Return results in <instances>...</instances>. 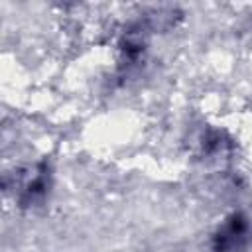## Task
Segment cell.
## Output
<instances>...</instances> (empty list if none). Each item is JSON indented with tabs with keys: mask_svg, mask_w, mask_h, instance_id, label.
<instances>
[{
	"mask_svg": "<svg viewBox=\"0 0 252 252\" xmlns=\"http://www.w3.org/2000/svg\"><path fill=\"white\" fill-rule=\"evenodd\" d=\"M248 224L246 219L240 215H232L217 232L215 236V250L217 252H236L242 248L246 240Z\"/></svg>",
	"mask_w": 252,
	"mask_h": 252,
	"instance_id": "obj_1",
	"label": "cell"
}]
</instances>
